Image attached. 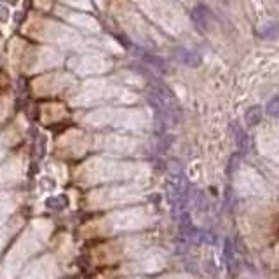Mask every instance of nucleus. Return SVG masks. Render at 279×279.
Returning <instances> with one entry per match:
<instances>
[{"label":"nucleus","mask_w":279,"mask_h":279,"mask_svg":"<svg viewBox=\"0 0 279 279\" xmlns=\"http://www.w3.org/2000/svg\"><path fill=\"white\" fill-rule=\"evenodd\" d=\"M168 201L173 215L178 218L182 213L187 211L189 206V197H190V185L187 182L185 175L183 173H173L168 180Z\"/></svg>","instance_id":"nucleus-1"},{"label":"nucleus","mask_w":279,"mask_h":279,"mask_svg":"<svg viewBox=\"0 0 279 279\" xmlns=\"http://www.w3.org/2000/svg\"><path fill=\"white\" fill-rule=\"evenodd\" d=\"M190 18H192L194 25H196V28L199 32H209V28H211L213 21H215V16H213V13L208 9L206 6H203V4H199V6H196L192 9V13H190Z\"/></svg>","instance_id":"nucleus-2"},{"label":"nucleus","mask_w":279,"mask_h":279,"mask_svg":"<svg viewBox=\"0 0 279 279\" xmlns=\"http://www.w3.org/2000/svg\"><path fill=\"white\" fill-rule=\"evenodd\" d=\"M178 58H180V61H182L183 65H187V67H190V68H196V67H199V65L203 63V56H201V53H197L196 49L180 47V49H178Z\"/></svg>","instance_id":"nucleus-3"},{"label":"nucleus","mask_w":279,"mask_h":279,"mask_svg":"<svg viewBox=\"0 0 279 279\" xmlns=\"http://www.w3.org/2000/svg\"><path fill=\"white\" fill-rule=\"evenodd\" d=\"M230 133H232L234 140H236L237 149H239L241 152H248L251 145H249V138H248V134H246V131L243 129V127L236 122L230 124Z\"/></svg>","instance_id":"nucleus-4"},{"label":"nucleus","mask_w":279,"mask_h":279,"mask_svg":"<svg viewBox=\"0 0 279 279\" xmlns=\"http://www.w3.org/2000/svg\"><path fill=\"white\" fill-rule=\"evenodd\" d=\"M223 256H225V262H227V267H229L230 276H236V274H237V269H239V262H237V258H236V251H234L230 239H225Z\"/></svg>","instance_id":"nucleus-5"},{"label":"nucleus","mask_w":279,"mask_h":279,"mask_svg":"<svg viewBox=\"0 0 279 279\" xmlns=\"http://www.w3.org/2000/svg\"><path fill=\"white\" fill-rule=\"evenodd\" d=\"M262 117H263V110H262V106H258V105L249 106V108L246 110V113H244L246 126H248V127H255V126H258L260 120H262Z\"/></svg>","instance_id":"nucleus-6"},{"label":"nucleus","mask_w":279,"mask_h":279,"mask_svg":"<svg viewBox=\"0 0 279 279\" xmlns=\"http://www.w3.org/2000/svg\"><path fill=\"white\" fill-rule=\"evenodd\" d=\"M258 35L262 39H276L279 37V23L277 21H269L258 30Z\"/></svg>","instance_id":"nucleus-7"},{"label":"nucleus","mask_w":279,"mask_h":279,"mask_svg":"<svg viewBox=\"0 0 279 279\" xmlns=\"http://www.w3.org/2000/svg\"><path fill=\"white\" fill-rule=\"evenodd\" d=\"M265 112H267V115H270V117H279V96L272 98V100L267 103Z\"/></svg>","instance_id":"nucleus-8"},{"label":"nucleus","mask_w":279,"mask_h":279,"mask_svg":"<svg viewBox=\"0 0 279 279\" xmlns=\"http://www.w3.org/2000/svg\"><path fill=\"white\" fill-rule=\"evenodd\" d=\"M239 164H241V156L239 154H234L229 161V168H227V171H229V173H234V171L239 168Z\"/></svg>","instance_id":"nucleus-9"}]
</instances>
